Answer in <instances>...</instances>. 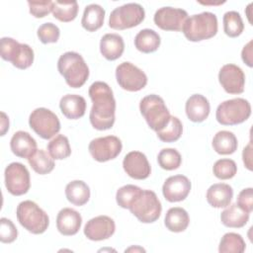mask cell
<instances>
[{
	"mask_svg": "<svg viewBox=\"0 0 253 253\" xmlns=\"http://www.w3.org/2000/svg\"><path fill=\"white\" fill-rule=\"evenodd\" d=\"M88 94L93 102L89 116L92 126L98 130L111 128L116 120V100L111 87L106 82L96 81L89 87Z\"/></svg>",
	"mask_w": 253,
	"mask_h": 253,
	"instance_id": "6da1fadb",
	"label": "cell"
},
{
	"mask_svg": "<svg viewBox=\"0 0 253 253\" xmlns=\"http://www.w3.org/2000/svg\"><path fill=\"white\" fill-rule=\"evenodd\" d=\"M57 69L71 88H79L89 77V68L81 54L75 51H66L57 60Z\"/></svg>",
	"mask_w": 253,
	"mask_h": 253,
	"instance_id": "7a4b0ae2",
	"label": "cell"
},
{
	"mask_svg": "<svg viewBox=\"0 0 253 253\" xmlns=\"http://www.w3.org/2000/svg\"><path fill=\"white\" fill-rule=\"evenodd\" d=\"M217 18L211 12L190 16L185 21L182 32L190 42H201L214 37L217 33Z\"/></svg>",
	"mask_w": 253,
	"mask_h": 253,
	"instance_id": "3957f363",
	"label": "cell"
},
{
	"mask_svg": "<svg viewBox=\"0 0 253 253\" xmlns=\"http://www.w3.org/2000/svg\"><path fill=\"white\" fill-rule=\"evenodd\" d=\"M16 214L20 224L33 234L43 233L49 225L47 213L30 200L23 201L18 205Z\"/></svg>",
	"mask_w": 253,
	"mask_h": 253,
	"instance_id": "277c9868",
	"label": "cell"
},
{
	"mask_svg": "<svg viewBox=\"0 0 253 253\" xmlns=\"http://www.w3.org/2000/svg\"><path fill=\"white\" fill-rule=\"evenodd\" d=\"M139 110L148 126L156 132L165 127L171 118L164 100L155 94L143 97L139 103Z\"/></svg>",
	"mask_w": 253,
	"mask_h": 253,
	"instance_id": "5b68a950",
	"label": "cell"
},
{
	"mask_svg": "<svg viewBox=\"0 0 253 253\" xmlns=\"http://www.w3.org/2000/svg\"><path fill=\"white\" fill-rule=\"evenodd\" d=\"M128 210L141 222L156 221L162 211V206L156 194L150 190H141L135 197Z\"/></svg>",
	"mask_w": 253,
	"mask_h": 253,
	"instance_id": "8992f818",
	"label": "cell"
},
{
	"mask_svg": "<svg viewBox=\"0 0 253 253\" xmlns=\"http://www.w3.org/2000/svg\"><path fill=\"white\" fill-rule=\"evenodd\" d=\"M251 115V105L243 98L226 100L218 105L216 121L222 126H235L245 122Z\"/></svg>",
	"mask_w": 253,
	"mask_h": 253,
	"instance_id": "52a82bcc",
	"label": "cell"
},
{
	"mask_svg": "<svg viewBox=\"0 0 253 253\" xmlns=\"http://www.w3.org/2000/svg\"><path fill=\"white\" fill-rule=\"evenodd\" d=\"M1 57L10 61L19 69H27L34 62V50L27 43H20L16 40L4 37L0 41Z\"/></svg>",
	"mask_w": 253,
	"mask_h": 253,
	"instance_id": "ba28073f",
	"label": "cell"
},
{
	"mask_svg": "<svg viewBox=\"0 0 253 253\" xmlns=\"http://www.w3.org/2000/svg\"><path fill=\"white\" fill-rule=\"evenodd\" d=\"M145 17L143 7L138 3H126L115 8L109 18V26L114 30H126L138 26Z\"/></svg>",
	"mask_w": 253,
	"mask_h": 253,
	"instance_id": "9c48e42d",
	"label": "cell"
},
{
	"mask_svg": "<svg viewBox=\"0 0 253 253\" xmlns=\"http://www.w3.org/2000/svg\"><path fill=\"white\" fill-rule=\"evenodd\" d=\"M31 128L42 138L49 139L60 130L58 117L46 108L35 109L29 118Z\"/></svg>",
	"mask_w": 253,
	"mask_h": 253,
	"instance_id": "30bf717a",
	"label": "cell"
},
{
	"mask_svg": "<svg viewBox=\"0 0 253 253\" xmlns=\"http://www.w3.org/2000/svg\"><path fill=\"white\" fill-rule=\"evenodd\" d=\"M116 78L119 85L126 91L136 92L147 84L146 74L131 62L125 61L116 68Z\"/></svg>",
	"mask_w": 253,
	"mask_h": 253,
	"instance_id": "8fae6325",
	"label": "cell"
},
{
	"mask_svg": "<svg viewBox=\"0 0 253 253\" xmlns=\"http://www.w3.org/2000/svg\"><path fill=\"white\" fill-rule=\"evenodd\" d=\"M5 186L8 192L13 196H22L26 194L31 187L30 173L27 167L20 162H12L4 172Z\"/></svg>",
	"mask_w": 253,
	"mask_h": 253,
	"instance_id": "7c38bea8",
	"label": "cell"
},
{
	"mask_svg": "<svg viewBox=\"0 0 253 253\" xmlns=\"http://www.w3.org/2000/svg\"><path fill=\"white\" fill-rule=\"evenodd\" d=\"M123 144L116 135L97 137L90 141L88 149L91 156L98 162L115 159L122 151Z\"/></svg>",
	"mask_w": 253,
	"mask_h": 253,
	"instance_id": "4fadbf2b",
	"label": "cell"
},
{
	"mask_svg": "<svg viewBox=\"0 0 253 253\" xmlns=\"http://www.w3.org/2000/svg\"><path fill=\"white\" fill-rule=\"evenodd\" d=\"M188 18V13L180 8L162 7L159 8L153 17L154 24L164 31H182L183 25Z\"/></svg>",
	"mask_w": 253,
	"mask_h": 253,
	"instance_id": "5bb4252c",
	"label": "cell"
},
{
	"mask_svg": "<svg viewBox=\"0 0 253 253\" xmlns=\"http://www.w3.org/2000/svg\"><path fill=\"white\" fill-rule=\"evenodd\" d=\"M218 81L226 93L241 94L244 91L245 74L235 64H224L218 72Z\"/></svg>",
	"mask_w": 253,
	"mask_h": 253,
	"instance_id": "9a60e30c",
	"label": "cell"
},
{
	"mask_svg": "<svg viewBox=\"0 0 253 253\" xmlns=\"http://www.w3.org/2000/svg\"><path fill=\"white\" fill-rule=\"evenodd\" d=\"M116 230L113 218L108 215H98L87 221L84 226L85 236L92 241H101L110 238Z\"/></svg>",
	"mask_w": 253,
	"mask_h": 253,
	"instance_id": "2e32d148",
	"label": "cell"
},
{
	"mask_svg": "<svg viewBox=\"0 0 253 253\" xmlns=\"http://www.w3.org/2000/svg\"><path fill=\"white\" fill-rule=\"evenodd\" d=\"M191 182L184 175H174L167 178L162 186L164 198L170 203L184 201L191 191Z\"/></svg>",
	"mask_w": 253,
	"mask_h": 253,
	"instance_id": "e0dca14e",
	"label": "cell"
},
{
	"mask_svg": "<svg viewBox=\"0 0 253 253\" xmlns=\"http://www.w3.org/2000/svg\"><path fill=\"white\" fill-rule=\"evenodd\" d=\"M123 167L129 177L136 180H144L151 173L150 164L145 154L140 151L128 152L124 158Z\"/></svg>",
	"mask_w": 253,
	"mask_h": 253,
	"instance_id": "ac0fdd59",
	"label": "cell"
},
{
	"mask_svg": "<svg viewBox=\"0 0 253 253\" xmlns=\"http://www.w3.org/2000/svg\"><path fill=\"white\" fill-rule=\"evenodd\" d=\"M81 224V214L71 208H64L57 213L56 227L62 235L71 236L76 234L79 231Z\"/></svg>",
	"mask_w": 253,
	"mask_h": 253,
	"instance_id": "d6986e66",
	"label": "cell"
},
{
	"mask_svg": "<svg viewBox=\"0 0 253 253\" xmlns=\"http://www.w3.org/2000/svg\"><path fill=\"white\" fill-rule=\"evenodd\" d=\"M185 111L190 121L194 123H202L210 115V102L205 96L194 94L188 98L185 105Z\"/></svg>",
	"mask_w": 253,
	"mask_h": 253,
	"instance_id": "ffe728a7",
	"label": "cell"
},
{
	"mask_svg": "<svg viewBox=\"0 0 253 253\" xmlns=\"http://www.w3.org/2000/svg\"><path fill=\"white\" fill-rule=\"evenodd\" d=\"M10 147L16 156L28 159L37 151V141L29 132L18 130L10 140Z\"/></svg>",
	"mask_w": 253,
	"mask_h": 253,
	"instance_id": "44dd1931",
	"label": "cell"
},
{
	"mask_svg": "<svg viewBox=\"0 0 253 253\" xmlns=\"http://www.w3.org/2000/svg\"><path fill=\"white\" fill-rule=\"evenodd\" d=\"M59 108L64 117L69 120H77L85 115L86 101L76 94H66L59 101Z\"/></svg>",
	"mask_w": 253,
	"mask_h": 253,
	"instance_id": "7402d4cb",
	"label": "cell"
},
{
	"mask_svg": "<svg viewBox=\"0 0 253 253\" xmlns=\"http://www.w3.org/2000/svg\"><path fill=\"white\" fill-rule=\"evenodd\" d=\"M233 197V190L231 186L225 183H216L211 185L207 191L208 203L216 209L225 208L229 206Z\"/></svg>",
	"mask_w": 253,
	"mask_h": 253,
	"instance_id": "603a6c76",
	"label": "cell"
},
{
	"mask_svg": "<svg viewBox=\"0 0 253 253\" xmlns=\"http://www.w3.org/2000/svg\"><path fill=\"white\" fill-rule=\"evenodd\" d=\"M125 50V42L118 34H106L100 41V51L108 60L120 58Z\"/></svg>",
	"mask_w": 253,
	"mask_h": 253,
	"instance_id": "cb8c5ba5",
	"label": "cell"
},
{
	"mask_svg": "<svg viewBox=\"0 0 253 253\" xmlns=\"http://www.w3.org/2000/svg\"><path fill=\"white\" fill-rule=\"evenodd\" d=\"M190 223V217L186 210L180 207L171 208L167 211L164 224L172 232H182L187 229Z\"/></svg>",
	"mask_w": 253,
	"mask_h": 253,
	"instance_id": "d4e9b609",
	"label": "cell"
},
{
	"mask_svg": "<svg viewBox=\"0 0 253 253\" xmlns=\"http://www.w3.org/2000/svg\"><path fill=\"white\" fill-rule=\"evenodd\" d=\"M105 10L98 4H89L85 7L81 25L88 32H95L99 30L104 24Z\"/></svg>",
	"mask_w": 253,
	"mask_h": 253,
	"instance_id": "484cf974",
	"label": "cell"
},
{
	"mask_svg": "<svg viewBox=\"0 0 253 253\" xmlns=\"http://www.w3.org/2000/svg\"><path fill=\"white\" fill-rule=\"evenodd\" d=\"M65 196L68 202L74 206H84L90 199V189L88 185L81 180L69 182L65 187Z\"/></svg>",
	"mask_w": 253,
	"mask_h": 253,
	"instance_id": "4316f807",
	"label": "cell"
},
{
	"mask_svg": "<svg viewBox=\"0 0 253 253\" xmlns=\"http://www.w3.org/2000/svg\"><path fill=\"white\" fill-rule=\"evenodd\" d=\"M223 225L231 228L243 227L249 220V213L243 211L237 204H232L220 213Z\"/></svg>",
	"mask_w": 253,
	"mask_h": 253,
	"instance_id": "83f0119b",
	"label": "cell"
},
{
	"mask_svg": "<svg viewBox=\"0 0 253 253\" xmlns=\"http://www.w3.org/2000/svg\"><path fill=\"white\" fill-rule=\"evenodd\" d=\"M211 144L213 150L221 155L234 153L238 146L235 134L229 130L217 131L212 138Z\"/></svg>",
	"mask_w": 253,
	"mask_h": 253,
	"instance_id": "f1b7e54d",
	"label": "cell"
},
{
	"mask_svg": "<svg viewBox=\"0 0 253 253\" xmlns=\"http://www.w3.org/2000/svg\"><path fill=\"white\" fill-rule=\"evenodd\" d=\"M161 40L160 36L151 29H143L134 38V45L137 50L143 53L154 52L158 49Z\"/></svg>",
	"mask_w": 253,
	"mask_h": 253,
	"instance_id": "f546056e",
	"label": "cell"
},
{
	"mask_svg": "<svg viewBox=\"0 0 253 253\" xmlns=\"http://www.w3.org/2000/svg\"><path fill=\"white\" fill-rule=\"evenodd\" d=\"M28 162L33 170L40 175L50 173L55 166L54 159L42 149H37V151L28 158Z\"/></svg>",
	"mask_w": 253,
	"mask_h": 253,
	"instance_id": "4dcf8cb0",
	"label": "cell"
},
{
	"mask_svg": "<svg viewBox=\"0 0 253 253\" xmlns=\"http://www.w3.org/2000/svg\"><path fill=\"white\" fill-rule=\"evenodd\" d=\"M78 13V3L76 1H55L53 2L52 14L60 22L67 23L73 21Z\"/></svg>",
	"mask_w": 253,
	"mask_h": 253,
	"instance_id": "1f68e13d",
	"label": "cell"
},
{
	"mask_svg": "<svg viewBox=\"0 0 253 253\" xmlns=\"http://www.w3.org/2000/svg\"><path fill=\"white\" fill-rule=\"evenodd\" d=\"M245 248V241L240 234L227 232L220 239L218 251L220 253H243Z\"/></svg>",
	"mask_w": 253,
	"mask_h": 253,
	"instance_id": "d6a6232c",
	"label": "cell"
},
{
	"mask_svg": "<svg viewBox=\"0 0 253 253\" xmlns=\"http://www.w3.org/2000/svg\"><path fill=\"white\" fill-rule=\"evenodd\" d=\"M48 154L55 160H62L71 154L68 138L63 134H57L47 144Z\"/></svg>",
	"mask_w": 253,
	"mask_h": 253,
	"instance_id": "836d02e7",
	"label": "cell"
},
{
	"mask_svg": "<svg viewBox=\"0 0 253 253\" xmlns=\"http://www.w3.org/2000/svg\"><path fill=\"white\" fill-rule=\"evenodd\" d=\"M223 31L226 36L230 38L239 37L243 30L244 24L240 14L236 11H228L223 15Z\"/></svg>",
	"mask_w": 253,
	"mask_h": 253,
	"instance_id": "e575fe53",
	"label": "cell"
},
{
	"mask_svg": "<svg viewBox=\"0 0 253 253\" xmlns=\"http://www.w3.org/2000/svg\"><path fill=\"white\" fill-rule=\"evenodd\" d=\"M183 132L181 121L174 116H171L169 123L161 130L157 131L158 138L163 142H174L178 140Z\"/></svg>",
	"mask_w": 253,
	"mask_h": 253,
	"instance_id": "d590c367",
	"label": "cell"
},
{
	"mask_svg": "<svg viewBox=\"0 0 253 253\" xmlns=\"http://www.w3.org/2000/svg\"><path fill=\"white\" fill-rule=\"evenodd\" d=\"M157 162L164 170L178 169L182 163V157L175 148H163L157 155Z\"/></svg>",
	"mask_w": 253,
	"mask_h": 253,
	"instance_id": "8d00e7d4",
	"label": "cell"
},
{
	"mask_svg": "<svg viewBox=\"0 0 253 253\" xmlns=\"http://www.w3.org/2000/svg\"><path fill=\"white\" fill-rule=\"evenodd\" d=\"M213 175L220 180H228L235 176L237 166L234 160L229 158H222L215 161L212 167Z\"/></svg>",
	"mask_w": 253,
	"mask_h": 253,
	"instance_id": "74e56055",
	"label": "cell"
},
{
	"mask_svg": "<svg viewBox=\"0 0 253 253\" xmlns=\"http://www.w3.org/2000/svg\"><path fill=\"white\" fill-rule=\"evenodd\" d=\"M141 190L135 185H125L121 187L116 194L117 204L123 209H128Z\"/></svg>",
	"mask_w": 253,
	"mask_h": 253,
	"instance_id": "f35d334b",
	"label": "cell"
},
{
	"mask_svg": "<svg viewBox=\"0 0 253 253\" xmlns=\"http://www.w3.org/2000/svg\"><path fill=\"white\" fill-rule=\"evenodd\" d=\"M38 38L42 43L56 42L60 36L59 28L53 23H44L38 29Z\"/></svg>",
	"mask_w": 253,
	"mask_h": 253,
	"instance_id": "ab89813d",
	"label": "cell"
},
{
	"mask_svg": "<svg viewBox=\"0 0 253 253\" xmlns=\"http://www.w3.org/2000/svg\"><path fill=\"white\" fill-rule=\"evenodd\" d=\"M18 236V230L11 219L2 217L0 219V240L3 243H12Z\"/></svg>",
	"mask_w": 253,
	"mask_h": 253,
	"instance_id": "60d3db41",
	"label": "cell"
},
{
	"mask_svg": "<svg viewBox=\"0 0 253 253\" xmlns=\"http://www.w3.org/2000/svg\"><path fill=\"white\" fill-rule=\"evenodd\" d=\"M30 13L36 18H43L52 12V1H28Z\"/></svg>",
	"mask_w": 253,
	"mask_h": 253,
	"instance_id": "b9f144b4",
	"label": "cell"
},
{
	"mask_svg": "<svg viewBox=\"0 0 253 253\" xmlns=\"http://www.w3.org/2000/svg\"><path fill=\"white\" fill-rule=\"evenodd\" d=\"M243 211L250 213L253 210V189L246 188L240 191L236 203Z\"/></svg>",
	"mask_w": 253,
	"mask_h": 253,
	"instance_id": "7bdbcfd3",
	"label": "cell"
},
{
	"mask_svg": "<svg viewBox=\"0 0 253 253\" xmlns=\"http://www.w3.org/2000/svg\"><path fill=\"white\" fill-rule=\"evenodd\" d=\"M241 58L244 63H246L249 67L253 66L252 62V40L248 42L246 45H244L241 51Z\"/></svg>",
	"mask_w": 253,
	"mask_h": 253,
	"instance_id": "ee69618b",
	"label": "cell"
},
{
	"mask_svg": "<svg viewBox=\"0 0 253 253\" xmlns=\"http://www.w3.org/2000/svg\"><path fill=\"white\" fill-rule=\"evenodd\" d=\"M242 159L245 167L248 170H252V143L251 141L248 143L247 146L244 147L242 152Z\"/></svg>",
	"mask_w": 253,
	"mask_h": 253,
	"instance_id": "f6af8a7d",
	"label": "cell"
},
{
	"mask_svg": "<svg viewBox=\"0 0 253 253\" xmlns=\"http://www.w3.org/2000/svg\"><path fill=\"white\" fill-rule=\"evenodd\" d=\"M1 135H4L6 130L9 128V120L4 112H1Z\"/></svg>",
	"mask_w": 253,
	"mask_h": 253,
	"instance_id": "bcb514c9",
	"label": "cell"
},
{
	"mask_svg": "<svg viewBox=\"0 0 253 253\" xmlns=\"http://www.w3.org/2000/svg\"><path fill=\"white\" fill-rule=\"evenodd\" d=\"M131 250H134V251H136V250H139V251H145L144 249H142V248H139V247H137V248H134V247H130V248L126 249V251H131Z\"/></svg>",
	"mask_w": 253,
	"mask_h": 253,
	"instance_id": "7dc6e473",
	"label": "cell"
}]
</instances>
